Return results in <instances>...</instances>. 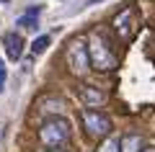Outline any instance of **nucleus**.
<instances>
[{"label": "nucleus", "instance_id": "f257e3e1", "mask_svg": "<svg viewBox=\"0 0 155 152\" xmlns=\"http://www.w3.org/2000/svg\"><path fill=\"white\" fill-rule=\"evenodd\" d=\"M88 54H91V65H93L96 70H101V72H109V70H114V67L119 65V60H116V52L111 49L109 39H106L101 31H93V34H91Z\"/></svg>", "mask_w": 155, "mask_h": 152}, {"label": "nucleus", "instance_id": "f03ea898", "mask_svg": "<svg viewBox=\"0 0 155 152\" xmlns=\"http://www.w3.org/2000/svg\"><path fill=\"white\" fill-rule=\"evenodd\" d=\"M70 139V124H67L65 119H60V116H52V119L41 121V126H39V142L44 147H62L65 142Z\"/></svg>", "mask_w": 155, "mask_h": 152}, {"label": "nucleus", "instance_id": "7ed1b4c3", "mask_svg": "<svg viewBox=\"0 0 155 152\" xmlns=\"http://www.w3.org/2000/svg\"><path fill=\"white\" fill-rule=\"evenodd\" d=\"M67 67H70L72 75L83 77L91 70V54H88V44L83 39H72L70 47H67Z\"/></svg>", "mask_w": 155, "mask_h": 152}, {"label": "nucleus", "instance_id": "20e7f679", "mask_svg": "<svg viewBox=\"0 0 155 152\" xmlns=\"http://www.w3.org/2000/svg\"><path fill=\"white\" fill-rule=\"evenodd\" d=\"M83 126L88 129V134L93 139H106L111 134V119L104 114V111L96 108H85L83 111Z\"/></svg>", "mask_w": 155, "mask_h": 152}, {"label": "nucleus", "instance_id": "39448f33", "mask_svg": "<svg viewBox=\"0 0 155 152\" xmlns=\"http://www.w3.org/2000/svg\"><path fill=\"white\" fill-rule=\"evenodd\" d=\"M3 47H5V54H8V60L18 62V60L23 57V36H21V34H16V31H8L5 36H3Z\"/></svg>", "mask_w": 155, "mask_h": 152}, {"label": "nucleus", "instance_id": "423d86ee", "mask_svg": "<svg viewBox=\"0 0 155 152\" xmlns=\"http://www.w3.org/2000/svg\"><path fill=\"white\" fill-rule=\"evenodd\" d=\"M132 18H134V8L132 5H127L114 18V28H116V34L122 39H132Z\"/></svg>", "mask_w": 155, "mask_h": 152}, {"label": "nucleus", "instance_id": "0eeeda50", "mask_svg": "<svg viewBox=\"0 0 155 152\" xmlns=\"http://www.w3.org/2000/svg\"><path fill=\"white\" fill-rule=\"evenodd\" d=\"M80 98L85 106H104L106 103V93L96 85H83L80 88Z\"/></svg>", "mask_w": 155, "mask_h": 152}, {"label": "nucleus", "instance_id": "6e6552de", "mask_svg": "<svg viewBox=\"0 0 155 152\" xmlns=\"http://www.w3.org/2000/svg\"><path fill=\"white\" fill-rule=\"evenodd\" d=\"M145 147V139L140 134H124L119 139V152H140Z\"/></svg>", "mask_w": 155, "mask_h": 152}, {"label": "nucleus", "instance_id": "1a4fd4ad", "mask_svg": "<svg viewBox=\"0 0 155 152\" xmlns=\"http://www.w3.org/2000/svg\"><path fill=\"white\" fill-rule=\"evenodd\" d=\"M49 44H52V36H49V34H41V36H36V39L31 41V54H34V57L44 54Z\"/></svg>", "mask_w": 155, "mask_h": 152}, {"label": "nucleus", "instance_id": "9d476101", "mask_svg": "<svg viewBox=\"0 0 155 152\" xmlns=\"http://www.w3.org/2000/svg\"><path fill=\"white\" fill-rule=\"evenodd\" d=\"M16 26L26 28V31H34V28L39 26V16H31V13H23V16L16 21Z\"/></svg>", "mask_w": 155, "mask_h": 152}, {"label": "nucleus", "instance_id": "9b49d317", "mask_svg": "<svg viewBox=\"0 0 155 152\" xmlns=\"http://www.w3.org/2000/svg\"><path fill=\"white\" fill-rule=\"evenodd\" d=\"M98 152H119V139L116 137H106V142L101 144Z\"/></svg>", "mask_w": 155, "mask_h": 152}, {"label": "nucleus", "instance_id": "f8f14e48", "mask_svg": "<svg viewBox=\"0 0 155 152\" xmlns=\"http://www.w3.org/2000/svg\"><path fill=\"white\" fill-rule=\"evenodd\" d=\"M5 77H8V72H5V60H0V93L5 90Z\"/></svg>", "mask_w": 155, "mask_h": 152}, {"label": "nucleus", "instance_id": "ddd939ff", "mask_svg": "<svg viewBox=\"0 0 155 152\" xmlns=\"http://www.w3.org/2000/svg\"><path fill=\"white\" fill-rule=\"evenodd\" d=\"M140 152H155V147H142Z\"/></svg>", "mask_w": 155, "mask_h": 152}, {"label": "nucleus", "instance_id": "4468645a", "mask_svg": "<svg viewBox=\"0 0 155 152\" xmlns=\"http://www.w3.org/2000/svg\"><path fill=\"white\" fill-rule=\"evenodd\" d=\"M96 3H104V0H88V5H96Z\"/></svg>", "mask_w": 155, "mask_h": 152}, {"label": "nucleus", "instance_id": "2eb2a0df", "mask_svg": "<svg viewBox=\"0 0 155 152\" xmlns=\"http://www.w3.org/2000/svg\"><path fill=\"white\" fill-rule=\"evenodd\" d=\"M49 152H62V150H49Z\"/></svg>", "mask_w": 155, "mask_h": 152}, {"label": "nucleus", "instance_id": "dca6fc26", "mask_svg": "<svg viewBox=\"0 0 155 152\" xmlns=\"http://www.w3.org/2000/svg\"><path fill=\"white\" fill-rule=\"evenodd\" d=\"M3 3H8V0H0V5H3Z\"/></svg>", "mask_w": 155, "mask_h": 152}]
</instances>
